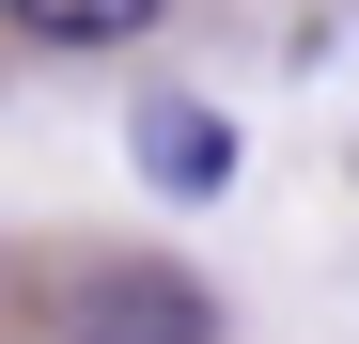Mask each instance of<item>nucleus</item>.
<instances>
[{
    "label": "nucleus",
    "mask_w": 359,
    "mask_h": 344,
    "mask_svg": "<svg viewBox=\"0 0 359 344\" xmlns=\"http://www.w3.org/2000/svg\"><path fill=\"white\" fill-rule=\"evenodd\" d=\"M0 16H16L32 47H126V32L172 16V0H0Z\"/></svg>",
    "instance_id": "2"
},
{
    "label": "nucleus",
    "mask_w": 359,
    "mask_h": 344,
    "mask_svg": "<svg viewBox=\"0 0 359 344\" xmlns=\"http://www.w3.org/2000/svg\"><path fill=\"white\" fill-rule=\"evenodd\" d=\"M141 157L172 172V188H219V126H203V110H156V126H141Z\"/></svg>",
    "instance_id": "3"
},
{
    "label": "nucleus",
    "mask_w": 359,
    "mask_h": 344,
    "mask_svg": "<svg viewBox=\"0 0 359 344\" xmlns=\"http://www.w3.org/2000/svg\"><path fill=\"white\" fill-rule=\"evenodd\" d=\"M63 344H219V313L172 266H94L79 298H63Z\"/></svg>",
    "instance_id": "1"
}]
</instances>
